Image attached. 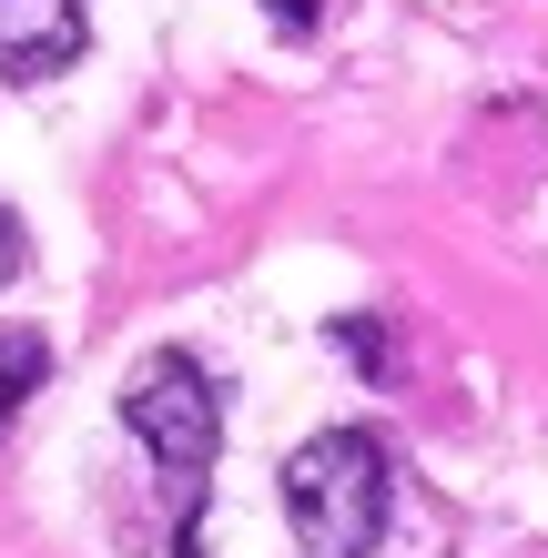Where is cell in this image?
Here are the masks:
<instances>
[{"label": "cell", "mask_w": 548, "mask_h": 558, "mask_svg": "<svg viewBox=\"0 0 548 558\" xmlns=\"http://www.w3.org/2000/svg\"><path fill=\"white\" fill-rule=\"evenodd\" d=\"M284 518L305 558H447V508L397 468V447L366 426L305 437L284 468Z\"/></svg>", "instance_id": "cell-1"}, {"label": "cell", "mask_w": 548, "mask_h": 558, "mask_svg": "<svg viewBox=\"0 0 548 558\" xmlns=\"http://www.w3.org/2000/svg\"><path fill=\"white\" fill-rule=\"evenodd\" d=\"M122 426L153 447L163 468V498H173V558H204V487H214V447H223V407H214V376L193 366L183 345L143 355L133 386H122Z\"/></svg>", "instance_id": "cell-2"}, {"label": "cell", "mask_w": 548, "mask_h": 558, "mask_svg": "<svg viewBox=\"0 0 548 558\" xmlns=\"http://www.w3.org/2000/svg\"><path fill=\"white\" fill-rule=\"evenodd\" d=\"M82 0H0V72L11 82H51L82 61Z\"/></svg>", "instance_id": "cell-3"}, {"label": "cell", "mask_w": 548, "mask_h": 558, "mask_svg": "<svg viewBox=\"0 0 548 558\" xmlns=\"http://www.w3.org/2000/svg\"><path fill=\"white\" fill-rule=\"evenodd\" d=\"M31 386H41V345H31V336H11V345H0V416H11Z\"/></svg>", "instance_id": "cell-4"}, {"label": "cell", "mask_w": 548, "mask_h": 558, "mask_svg": "<svg viewBox=\"0 0 548 558\" xmlns=\"http://www.w3.org/2000/svg\"><path fill=\"white\" fill-rule=\"evenodd\" d=\"M265 11H275L284 31H315V11H326V0H265Z\"/></svg>", "instance_id": "cell-5"}, {"label": "cell", "mask_w": 548, "mask_h": 558, "mask_svg": "<svg viewBox=\"0 0 548 558\" xmlns=\"http://www.w3.org/2000/svg\"><path fill=\"white\" fill-rule=\"evenodd\" d=\"M11 275H21V223L0 214V284H11Z\"/></svg>", "instance_id": "cell-6"}]
</instances>
